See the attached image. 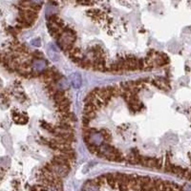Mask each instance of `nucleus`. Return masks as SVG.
<instances>
[{"mask_svg": "<svg viewBox=\"0 0 191 191\" xmlns=\"http://www.w3.org/2000/svg\"><path fill=\"white\" fill-rule=\"evenodd\" d=\"M76 40L75 32L70 29L64 30L61 35L58 38V42L59 47L62 49L64 52H69L74 47V42Z\"/></svg>", "mask_w": 191, "mask_h": 191, "instance_id": "obj_1", "label": "nucleus"}, {"mask_svg": "<svg viewBox=\"0 0 191 191\" xmlns=\"http://www.w3.org/2000/svg\"><path fill=\"white\" fill-rule=\"evenodd\" d=\"M140 164L151 168L160 169L161 167V160L156 159V158H149V157H141L140 159Z\"/></svg>", "mask_w": 191, "mask_h": 191, "instance_id": "obj_2", "label": "nucleus"}, {"mask_svg": "<svg viewBox=\"0 0 191 191\" xmlns=\"http://www.w3.org/2000/svg\"><path fill=\"white\" fill-rule=\"evenodd\" d=\"M104 141L105 140H104V137H103L102 134H101L100 132L95 131L94 133H92L91 135L89 136V138L85 141H86V144L91 143V144H94L96 146H100V145L103 144Z\"/></svg>", "mask_w": 191, "mask_h": 191, "instance_id": "obj_3", "label": "nucleus"}, {"mask_svg": "<svg viewBox=\"0 0 191 191\" xmlns=\"http://www.w3.org/2000/svg\"><path fill=\"white\" fill-rule=\"evenodd\" d=\"M32 68L35 73L44 72L47 68V62L42 58H36L32 61Z\"/></svg>", "mask_w": 191, "mask_h": 191, "instance_id": "obj_4", "label": "nucleus"}, {"mask_svg": "<svg viewBox=\"0 0 191 191\" xmlns=\"http://www.w3.org/2000/svg\"><path fill=\"white\" fill-rule=\"evenodd\" d=\"M69 79H70L72 86L76 89L80 88L81 84H82V79H81V76L79 73H73V74H71L70 76H69Z\"/></svg>", "mask_w": 191, "mask_h": 191, "instance_id": "obj_5", "label": "nucleus"}, {"mask_svg": "<svg viewBox=\"0 0 191 191\" xmlns=\"http://www.w3.org/2000/svg\"><path fill=\"white\" fill-rule=\"evenodd\" d=\"M48 55L53 61H58L59 58V55H58V49L56 48L55 44H50L48 48Z\"/></svg>", "mask_w": 191, "mask_h": 191, "instance_id": "obj_6", "label": "nucleus"}, {"mask_svg": "<svg viewBox=\"0 0 191 191\" xmlns=\"http://www.w3.org/2000/svg\"><path fill=\"white\" fill-rule=\"evenodd\" d=\"M56 87L59 90H67L70 87V84H69V81L67 80V79L65 78H60L58 81H56Z\"/></svg>", "mask_w": 191, "mask_h": 191, "instance_id": "obj_7", "label": "nucleus"}, {"mask_svg": "<svg viewBox=\"0 0 191 191\" xmlns=\"http://www.w3.org/2000/svg\"><path fill=\"white\" fill-rule=\"evenodd\" d=\"M14 120L16 123H20V124H24L27 123V117L26 115H24L22 113H16L15 115L14 114Z\"/></svg>", "mask_w": 191, "mask_h": 191, "instance_id": "obj_8", "label": "nucleus"}, {"mask_svg": "<svg viewBox=\"0 0 191 191\" xmlns=\"http://www.w3.org/2000/svg\"><path fill=\"white\" fill-rule=\"evenodd\" d=\"M154 83H155L157 87L164 89V90H167V89L169 88L167 80H165L164 79H157L154 80Z\"/></svg>", "mask_w": 191, "mask_h": 191, "instance_id": "obj_9", "label": "nucleus"}, {"mask_svg": "<svg viewBox=\"0 0 191 191\" xmlns=\"http://www.w3.org/2000/svg\"><path fill=\"white\" fill-rule=\"evenodd\" d=\"M99 132H100V133L103 135V137H104V140L106 141H111L112 137H111V134L109 133L108 130H106V129H101Z\"/></svg>", "mask_w": 191, "mask_h": 191, "instance_id": "obj_10", "label": "nucleus"}, {"mask_svg": "<svg viewBox=\"0 0 191 191\" xmlns=\"http://www.w3.org/2000/svg\"><path fill=\"white\" fill-rule=\"evenodd\" d=\"M117 189H119V191H128L129 185L127 184H125V182H119Z\"/></svg>", "mask_w": 191, "mask_h": 191, "instance_id": "obj_11", "label": "nucleus"}, {"mask_svg": "<svg viewBox=\"0 0 191 191\" xmlns=\"http://www.w3.org/2000/svg\"><path fill=\"white\" fill-rule=\"evenodd\" d=\"M32 45L35 46V47H39L40 45H41V40H40V38H38V37L32 39Z\"/></svg>", "mask_w": 191, "mask_h": 191, "instance_id": "obj_12", "label": "nucleus"}, {"mask_svg": "<svg viewBox=\"0 0 191 191\" xmlns=\"http://www.w3.org/2000/svg\"><path fill=\"white\" fill-rule=\"evenodd\" d=\"M31 2H32L34 4H36V5H41L43 0H30Z\"/></svg>", "mask_w": 191, "mask_h": 191, "instance_id": "obj_13", "label": "nucleus"}]
</instances>
